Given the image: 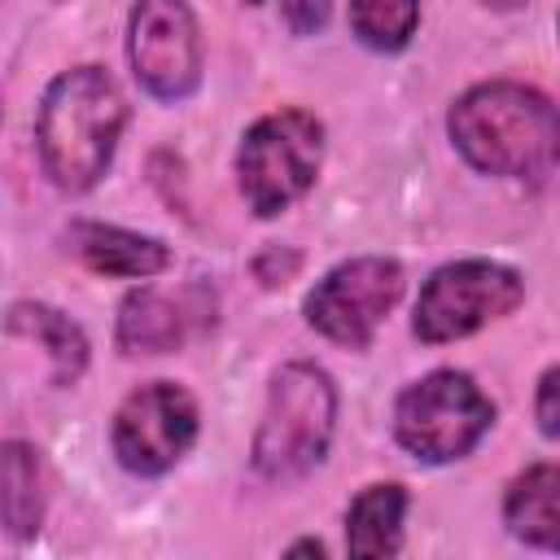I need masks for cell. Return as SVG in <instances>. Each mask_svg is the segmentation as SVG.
<instances>
[{
	"label": "cell",
	"instance_id": "1",
	"mask_svg": "<svg viewBox=\"0 0 560 560\" xmlns=\"http://www.w3.org/2000/svg\"><path fill=\"white\" fill-rule=\"evenodd\" d=\"M455 149L486 175L542 179L560 162V109L525 83H477L451 105Z\"/></svg>",
	"mask_w": 560,
	"mask_h": 560
},
{
	"label": "cell",
	"instance_id": "2",
	"mask_svg": "<svg viewBox=\"0 0 560 560\" xmlns=\"http://www.w3.org/2000/svg\"><path fill=\"white\" fill-rule=\"evenodd\" d=\"M122 122H127V101L109 79V70L74 66L57 74L35 118V144L48 179L61 192H88L109 171Z\"/></svg>",
	"mask_w": 560,
	"mask_h": 560
},
{
	"label": "cell",
	"instance_id": "3",
	"mask_svg": "<svg viewBox=\"0 0 560 560\" xmlns=\"http://www.w3.org/2000/svg\"><path fill=\"white\" fill-rule=\"evenodd\" d=\"M337 389L315 363H284L271 376L267 411L254 433V468L267 481H293L311 472L332 438Z\"/></svg>",
	"mask_w": 560,
	"mask_h": 560
},
{
	"label": "cell",
	"instance_id": "4",
	"mask_svg": "<svg viewBox=\"0 0 560 560\" xmlns=\"http://www.w3.org/2000/svg\"><path fill=\"white\" fill-rule=\"evenodd\" d=\"M494 424V402L468 372L438 368L407 385L394 402V438L424 464H451L468 455Z\"/></svg>",
	"mask_w": 560,
	"mask_h": 560
},
{
	"label": "cell",
	"instance_id": "5",
	"mask_svg": "<svg viewBox=\"0 0 560 560\" xmlns=\"http://www.w3.org/2000/svg\"><path fill=\"white\" fill-rule=\"evenodd\" d=\"M319 158H324V127L315 122V114L306 109L262 114L245 131L236 153V179L245 206L258 219L280 214L315 184Z\"/></svg>",
	"mask_w": 560,
	"mask_h": 560
},
{
	"label": "cell",
	"instance_id": "6",
	"mask_svg": "<svg viewBox=\"0 0 560 560\" xmlns=\"http://www.w3.org/2000/svg\"><path fill=\"white\" fill-rule=\"evenodd\" d=\"M525 298V284L512 267L490 262V258H464V262H446L438 267L420 298H416V337L429 346L442 341H459L477 328H486L490 319L516 311V302Z\"/></svg>",
	"mask_w": 560,
	"mask_h": 560
},
{
	"label": "cell",
	"instance_id": "7",
	"mask_svg": "<svg viewBox=\"0 0 560 560\" xmlns=\"http://www.w3.org/2000/svg\"><path fill=\"white\" fill-rule=\"evenodd\" d=\"M398 298H402V267L394 258L368 254L332 267L306 293L302 311H306V324L328 341L346 350H363Z\"/></svg>",
	"mask_w": 560,
	"mask_h": 560
},
{
	"label": "cell",
	"instance_id": "8",
	"mask_svg": "<svg viewBox=\"0 0 560 560\" xmlns=\"http://www.w3.org/2000/svg\"><path fill=\"white\" fill-rule=\"evenodd\" d=\"M192 438H197V402L188 398V389L171 381H153L127 394L109 429L118 464L136 477H158L175 468L192 446Z\"/></svg>",
	"mask_w": 560,
	"mask_h": 560
},
{
	"label": "cell",
	"instance_id": "9",
	"mask_svg": "<svg viewBox=\"0 0 560 560\" xmlns=\"http://www.w3.org/2000/svg\"><path fill=\"white\" fill-rule=\"evenodd\" d=\"M127 52L140 88L158 101H184L201 83V35L184 0H136Z\"/></svg>",
	"mask_w": 560,
	"mask_h": 560
},
{
	"label": "cell",
	"instance_id": "10",
	"mask_svg": "<svg viewBox=\"0 0 560 560\" xmlns=\"http://www.w3.org/2000/svg\"><path fill=\"white\" fill-rule=\"evenodd\" d=\"M192 293L171 298L162 289H131L118 306V350L122 354H166L179 350L192 332V324H206L210 311L188 306Z\"/></svg>",
	"mask_w": 560,
	"mask_h": 560
},
{
	"label": "cell",
	"instance_id": "11",
	"mask_svg": "<svg viewBox=\"0 0 560 560\" xmlns=\"http://www.w3.org/2000/svg\"><path fill=\"white\" fill-rule=\"evenodd\" d=\"M66 241H70V254L79 262H88L92 271H101V276L149 280V276L171 267V249L162 241L114 228V223H74Z\"/></svg>",
	"mask_w": 560,
	"mask_h": 560
},
{
	"label": "cell",
	"instance_id": "12",
	"mask_svg": "<svg viewBox=\"0 0 560 560\" xmlns=\"http://www.w3.org/2000/svg\"><path fill=\"white\" fill-rule=\"evenodd\" d=\"M503 521H508V529L521 542L560 551V464H534V468H525L508 486Z\"/></svg>",
	"mask_w": 560,
	"mask_h": 560
},
{
	"label": "cell",
	"instance_id": "13",
	"mask_svg": "<svg viewBox=\"0 0 560 560\" xmlns=\"http://www.w3.org/2000/svg\"><path fill=\"white\" fill-rule=\"evenodd\" d=\"M402 512H407V490L398 481L359 490L346 512V551L350 556H394L402 547Z\"/></svg>",
	"mask_w": 560,
	"mask_h": 560
},
{
	"label": "cell",
	"instance_id": "14",
	"mask_svg": "<svg viewBox=\"0 0 560 560\" xmlns=\"http://www.w3.org/2000/svg\"><path fill=\"white\" fill-rule=\"evenodd\" d=\"M9 332H22L31 341H39L52 359V385H74L88 368V337L79 332V324L44 302H18L9 311Z\"/></svg>",
	"mask_w": 560,
	"mask_h": 560
},
{
	"label": "cell",
	"instance_id": "15",
	"mask_svg": "<svg viewBox=\"0 0 560 560\" xmlns=\"http://www.w3.org/2000/svg\"><path fill=\"white\" fill-rule=\"evenodd\" d=\"M0 508H4V525L13 538H31L44 521V481H39V459L26 442H4L0 451Z\"/></svg>",
	"mask_w": 560,
	"mask_h": 560
},
{
	"label": "cell",
	"instance_id": "16",
	"mask_svg": "<svg viewBox=\"0 0 560 560\" xmlns=\"http://www.w3.org/2000/svg\"><path fill=\"white\" fill-rule=\"evenodd\" d=\"M420 0H350V26L368 48L394 52L416 35Z\"/></svg>",
	"mask_w": 560,
	"mask_h": 560
},
{
	"label": "cell",
	"instance_id": "17",
	"mask_svg": "<svg viewBox=\"0 0 560 560\" xmlns=\"http://www.w3.org/2000/svg\"><path fill=\"white\" fill-rule=\"evenodd\" d=\"M534 416L547 438H560V368H547L534 394Z\"/></svg>",
	"mask_w": 560,
	"mask_h": 560
},
{
	"label": "cell",
	"instance_id": "18",
	"mask_svg": "<svg viewBox=\"0 0 560 560\" xmlns=\"http://www.w3.org/2000/svg\"><path fill=\"white\" fill-rule=\"evenodd\" d=\"M328 4L332 0H280V13L298 35H315L328 22Z\"/></svg>",
	"mask_w": 560,
	"mask_h": 560
},
{
	"label": "cell",
	"instance_id": "19",
	"mask_svg": "<svg viewBox=\"0 0 560 560\" xmlns=\"http://www.w3.org/2000/svg\"><path fill=\"white\" fill-rule=\"evenodd\" d=\"M293 271H298V254H293V249H262V254L254 258V276H258L262 284H284Z\"/></svg>",
	"mask_w": 560,
	"mask_h": 560
},
{
	"label": "cell",
	"instance_id": "20",
	"mask_svg": "<svg viewBox=\"0 0 560 560\" xmlns=\"http://www.w3.org/2000/svg\"><path fill=\"white\" fill-rule=\"evenodd\" d=\"M298 551H315V556H324V542H311V538H306V542L293 547V556H298Z\"/></svg>",
	"mask_w": 560,
	"mask_h": 560
},
{
	"label": "cell",
	"instance_id": "21",
	"mask_svg": "<svg viewBox=\"0 0 560 560\" xmlns=\"http://www.w3.org/2000/svg\"><path fill=\"white\" fill-rule=\"evenodd\" d=\"M486 4H494V9H516V4H525V0H486Z\"/></svg>",
	"mask_w": 560,
	"mask_h": 560
},
{
	"label": "cell",
	"instance_id": "22",
	"mask_svg": "<svg viewBox=\"0 0 560 560\" xmlns=\"http://www.w3.org/2000/svg\"><path fill=\"white\" fill-rule=\"evenodd\" d=\"M245 4H262V0H245Z\"/></svg>",
	"mask_w": 560,
	"mask_h": 560
}]
</instances>
